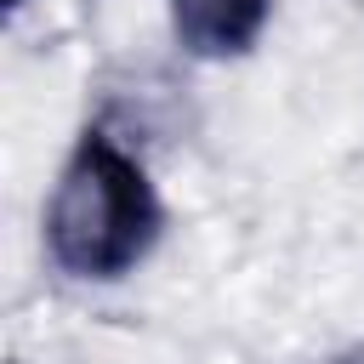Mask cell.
I'll return each mask as SVG.
<instances>
[{
	"mask_svg": "<svg viewBox=\"0 0 364 364\" xmlns=\"http://www.w3.org/2000/svg\"><path fill=\"white\" fill-rule=\"evenodd\" d=\"M273 0H171V28L193 57H245L267 28Z\"/></svg>",
	"mask_w": 364,
	"mask_h": 364,
	"instance_id": "cell-2",
	"label": "cell"
},
{
	"mask_svg": "<svg viewBox=\"0 0 364 364\" xmlns=\"http://www.w3.org/2000/svg\"><path fill=\"white\" fill-rule=\"evenodd\" d=\"M159 222L165 210H159L148 171L102 125H91L74 142L51 188V205H46L51 262L74 279H119L154 250Z\"/></svg>",
	"mask_w": 364,
	"mask_h": 364,
	"instance_id": "cell-1",
	"label": "cell"
}]
</instances>
